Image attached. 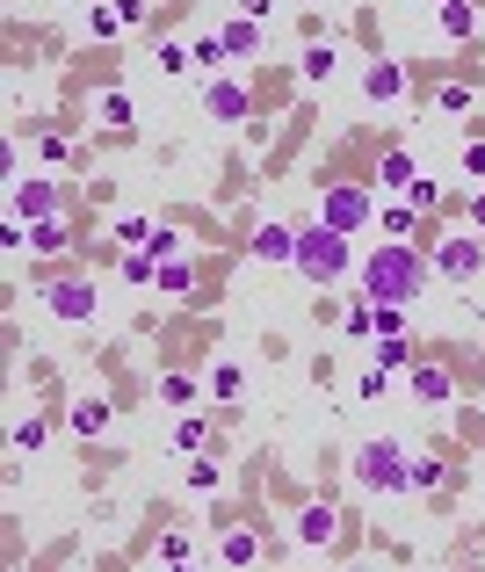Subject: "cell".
I'll list each match as a JSON object with an SVG mask.
<instances>
[{
    "label": "cell",
    "instance_id": "31",
    "mask_svg": "<svg viewBox=\"0 0 485 572\" xmlns=\"http://www.w3.org/2000/svg\"><path fill=\"white\" fill-rule=\"evenodd\" d=\"M189 51H196V66H203V73H210V66H218V58H232V51H225V37H196Z\"/></svg>",
    "mask_w": 485,
    "mask_h": 572
},
{
    "label": "cell",
    "instance_id": "15",
    "mask_svg": "<svg viewBox=\"0 0 485 572\" xmlns=\"http://www.w3.org/2000/svg\"><path fill=\"white\" fill-rule=\"evenodd\" d=\"M218 558H225V565H261V536H254V529H232L225 544H218Z\"/></svg>",
    "mask_w": 485,
    "mask_h": 572
},
{
    "label": "cell",
    "instance_id": "28",
    "mask_svg": "<svg viewBox=\"0 0 485 572\" xmlns=\"http://www.w3.org/2000/svg\"><path fill=\"white\" fill-rule=\"evenodd\" d=\"M174 442L196 457V449H203V420H196V413H181V420H174Z\"/></svg>",
    "mask_w": 485,
    "mask_h": 572
},
{
    "label": "cell",
    "instance_id": "33",
    "mask_svg": "<svg viewBox=\"0 0 485 572\" xmlns=\"http://www.w3.org/2000/svg\"><path fill=\"white\" fill-rule=\"evenodd\" d=\"M181 66H196V51L189 44H160V73H181Z\"/></svg>",
    "mask_w": 485,
    "mask_h": 572
},
{
    "label": "cell",
    "instance_id": "30",
    "mask_svg": "<svg viewBox=\"0 0 485 572\" xmlns=\"http://www.w3.org/2000/svg\"><path fill=\"white\" fill-rule=\"evenodd\" d=\"M189 558H196L189 536H160V565H189Z\"/></svg>",
    "mask_w": 485,
    "mask_h": 572
},
{
    "label": "cell",
    "instance_id": "27",
    "mask_svg": "<svg viewBox=\"0 0 485 572\" xmlns=\"http://www.w3.org/2000/svg\"><path fill=\"white\" fill-rule=\"evenodd\" d=\"M239 384H247V377H239V363H218V370H210V391H218V399H239Z\"/></svg>",
    "mask_w": 485,
    "mask_h": 572
},
{
    "label": "cell",
    "instance_id": "3",
    "mask_svg": "<svg viewBox=\"0 0 485 572\" xmlns=\"http://www.w3.org/2000/svg\"><path fill=\"white\" fill-rule=\"evenodd\" d=\"M355 486L362 493H406V449L391 442V435H377V442H362L355 449Z\"/></svg>",
    "mask_w": 485,
    "mask_h": 572
},
{
    "label": "cell",
    "instance_id": "11",
    "mask_svg": "<svg viewBox=\"0 0 485 572\" xmlns=\"http://www.w3.org/2000/svg\"><path fill=\"white\" fill-rule=\"evenodd\" d=\"M362 95H370V102H399L406 95V73L399 66H370V73H362Z\"/></svg>",
    "mask_w": 485,
    "mask_h": 572
},
{
    "label": "cell",
    "instance_id": "18",
    "mask_svg": "<svg viewBox=\"0 0 485 572\" xmlns=\"http://www.w3.org/2000/svg\"><path fill=\"white\" fill-rule=\"evenodd\" d=\"M333 66H341V51H333V44H312V51H305V80H312V87H326Z\"/></svg>",
    "mask_w": 485,
    "mask_h": 572
},
{
    "label": "cell",
    "instance_id": "8",
    "mask_svg": "<svg viewBox=\"0 0 485 572\" xmlns=\"http://www.w3.org/2000/svg\"><path fill=\"white\" fill-rule=\"evenodd\" d=\"M8 210H22L29 225H37V218H58V189H51V182H15V203H8Z\"/></svg>",
    "mask_w": 485,
    "mask_h": 572
},
{
    "label": "cell",
    "instance_id": "20",
    "mask_svg": "<svg viewBox=\"0 0 485 572\" xmlns=\"http://www.w3.org/2000/svg\"><path fill=\"white\" fill-rule=\"evenodd\" d=\"M29 247H37V254H58V247H73V239H66V225H58V218H37V225H29Z\"/></svg>",
    "mask_w": 485,
    "mask_h": 572
},
{
    "label": "cell",
    "instance_id": "24",
    "mask_svg": "<svg viewBox=\"0 0 485 572\" xmlns=\"http://www.w3.org/2000/svg\"><path fill=\"white\" fill-rule=\"evenodd\" d=\"M44 435H51V428H44L37 413H29V420H15V449H22V457H37V449H44Z\"/></svg>",
    "mask_w": 485,
    "mask_h": 572
},
{
    "label": "cell",
    "instance_id": "2",
    "mask_svg": "<svg viewBox=\"0 0 485 572\" xmlns=\"http://www.w3.org/2000/svg\"><path fill=\"white\" fill-rule=\"evenodd\" d=\"M297 276H305V283H319V290H333V283H341L348 276V232H333L326 218L319 225H305V232H297Z\"/></svg>",
    "mask_w": 485,
    "mask_h": 572
},
{
    "label": "cell",
    "instance_id": "17",
    "mask_svg": "<svg viewBox=\"0 0 485 572\" xmlns=\"http://www.w3.org/2000/svg\"><path fill=\"white\" fill-rule=\"evenodd\" d=\"M442 486V464L435 457H406V493H435Z\"/></svg>",
    "mask_w": 485,
    "mask_h": 572
},
{
    "label": "cell",
    "instance_id": "12",
    "mask_svg": "<svg viewBox=\"0 0 485 572\" xmlns=\"http://www.w3.org/2000/svg\"><path fill=\"white\" fill-rule=\"evenodd\" d=\"M449 391H457V384H449V370H442V363H420V370H413V399H428V406H442Z\"/></svg>",
    "mask_w": 485,
    "mask_h": 572
},
{
    "label": "cell",
    "instance_id": "26",
    "mask_svg": "<svg viewBox=\"0 0 485 572\" xmlns=\"http://www.w3.org/2000/svg\"><path fill=\"white\" fill-rule=\"evenodd\" d=\"M218 486H225V471L210 464V457H196V464H189V493H218Z\"/></svg>",
    "mask_w": 485,
    "mask_h": 572
},
{
    "label": "cell",
    "instance_id": "34",
    "mask_svg": "<svg viewBox=\"0 0 485 572\" xmlns=\"http://www.w3.org/2000/svg\"><path fill=\"white\" fill-rule=\"evenodd\" d=\"M464 174H471V182H485V138L464 145Z\"/></svg>",
    "mask_w": 485,
    "mask_h": 572
},
{
    "label": "cell",
    "instance_id": "35",
    "mask_svg": "<svg viewBox=\"0 0 485 572\" xmlns=\"http://www.w3.org/2000/svg\"><path fill=\"white\" fill-rule=\"evenodd\" d=\"M116 15H124V22H145V0H116Z\"/></svg>",
    "mask_w": 485,
    "mask_h": 572
},
{
    "label": "cell",
    "instance_id": "16",
    "mask_svg": "<svg viewBox=\"0 0 485 572\" xmlns=\"http://www.w3.org/2000/svg\"><path fill=\"white\" fill-rule=\"evenodd\" d=\"M471 29H478V15H471V0H442V37H449V44H464Z\"/></svg>",
    "mask_w": 485,
    "mask_h": 572
},
{
    "label": "cell",
    "instance_id": "6",
    "mask_svg": "<svg viewBox=\"0 0 485 572\" xmlns=\"http://www.w3.org/2000/svg\"><path fill=\"white\" fill-rule=\"evenodd\" d=\"M435 268H442L449 283L478 276V268H485V239H442V247H435Z\"/></svg>",
    "mask_w": 485,
    "mask_h": 572
},
{
    "label": "cell",
    "instance_id": "5",
    "mask_svg": "<svg viewBox=\"0 0 485 572\" xmlns=\"http://www.w3.org/2000/svg\"><path fill=\"white\" fill-rule=\"evenodd\" d=\"M44 305H51L58 319H66V326H80V319H95V305H102V297H95V283H87V276H58V283L44 290Z\"/></svg>",
    "mask_w": 485,
    "mask_h": 572
},
{
    "label": "cell",
    "instance_id": "13",
    "mask_svg": "<svg viewBox=\"0 0 485 572\" xmlns=\"http://www.w3.org/2000/svg\"><path fill=\"white\" fill-rule=\"evenodd\" d=\"M326 536H333V507L319 500V507H305V515H297V544H312V551H319Z\"/></svg>",
    "mask_w": 485,
    "mask_h": 572
},
{
    "label": "cell",
    "instance_id": "23",
    "mask_svg": "<svg viewBox=\"0 0 485 572\" xmlns=\"http://www.w3.org/2000/svg\"><path fill=\"white\" fill-rule=\"evenodd\" d=\"M254 44H261V22H232L225 29V51L232 58H254Z\"/></svg>",
    "mask_w": 485,
    "mask_h": 572
},
{
    "label": "cell",
    "instance_id": "14",
    "mask_svg": "<svg viewBox=\"0 0 485 572\" xmlns=\"http://www.w3.org/2000/svg\"><path fill=\"white\" fill-rule=\"evenodd\" d=\"M102 428H109V399H80V406H73V435L95 442Z\"/></svg>",
    "mask_w": 485,
    "mask_h": 572
},
{
    "label": "cell",
    "instance_id": "22",
    "mask_svg": "<svg viewBox=\"0 0 485 572\" xmlns=\"http://www.w3.org/2000/svg\"><path fill=\"white\" fill-rule=\"evenodd\" d=\"M341 326H348L355 341H370V334H377V305H370V297H362V305H348V312H341Z\"/></svg>",
    "mask_w": 485,
    "mask_h": 572
},
{
    "label": "cell",
    "instance_id": "29",
    "mask_svg": "<svg viewBox=\"0 0 485 572\" xmlns=\"http://www.w3.org/2000/svg\"><path fill=\"white\" fill-rule=\"evenodd\" d=\"M153 232H160V225H145V218H124V225H116V239H124V247H153Z\"/></svg>",
    "mask_w": 485,
    "mask_h": 572
},
{
    "label": "cell",
    "instance_id": "10",
    "mask_svg": "<svg viewBox=\"0 0 485 572\" xmlns=\"http://www.w3.org/2000/svg\"><path fill=\"white\" fill-rule=\"evenodd\" d=\"M420 182V174H413V153H406V145H391V153L377 160V189H413Z\"/></svg>",
    "mask_w": 485,
    "mask_h": 572
},
{
    "label": "cell",
    "instance_id": "4",
    "mask_svg": "<svg viewBox=\"0 0 485 572\" xmlns=\"http://www.w3.org/2000/svg\"><path fill=\"white\" fill-rule=\"evenodd\" d=\"M319 218H326L333 232H362V225H370V189H355V182H333V189L319 196Z\"/></svg>",
    "mask_w": 485,
    "mask_h": 572
},
{
    "label": "cell",
    "instance_id": "9",
    "mask_svg": "<svg viewBox=\"0 0 485 572\" xmlns=\"http://www.w3.org/2000/svg\"><path fill=\"white\" fill-rule=\"evenodd\" d=\"M254 254L261 261H297V225H261L254 232Z\"/></svg>",
    "mask_w": 485,
    "mask_h": 572
},
{
    "label": "cell",
    "instance_id": "7",
    "mask_svg": "<svg viewBox=\"0 0 485 572\" xmlns=\"http://www.w3.org/2000/svg\"><path fill=\"white\" fill-rule=\"evenodd\" d=\"M203 109L218 116V124H247L254 102H247V87H239V80H210V87H203Z\"/></svg>",
    "mask_w": 485,
    "mask_h": 572
},
{
    "label": "cell",
    "instance_id": "19",
    "mask_svg": "<svg viewBox=\"0 0 485 572\" xmlns=\"http://www.w3.org/2000/svg\"><path fill=\"white\" fill-rule=\"evenodd\" d=\"M95 116H102L109 131H124V124H131V95H124V87H109V95L95 102Z\"/></svg>",
    "mask_w": 485,
    "mask_h": 572
},
{
    "label": "cell",
    "instance_id": "25",
    "mask_svg": "<svg viewBox=\"0 0 485 572\" xmlns=\"http://www.w3.org/2000/svg\"><path fill=\"white\" fill-rule=\"evenodd\" d=\"M116 29H131L124 15H116V0H109V8H95V15H87V37H102V44H109Z\"/></svg>",
    "mask_w": 485,
    "mask_h": 572
},
{
    "label": "cell",
    "instance_id": "37",
    "mask_svg": "<svg viewBox=\"0 0 485 572\" xmlns=\"http://www.w3.org/2000/svg\"><path fill=\"white\" fill-rule=\"evenodd\" d=\"M471 225H478V232H485V189H478V196H471Z\"/></svg>",
    "mask_w": 485,
    "mask_h": 572
},
{
    "label": "cell",
    "instance_id": "32",
    "mask_svg": "<svg viewBox=\"0 0 485 572\" xmlns=\"http://www.w3.org/2000/svg\"><path fill=\"white\" fill-rule=\"evenodd\" d=\"M160 399H167V406H189L196 384H189V377H160Z\"/></svg>",
    "mask_w": 485,
    "mask_h": 572
},
{
    "label": "cell",
    "instance_id": "1",
    "mask_svg": "<svg viewBox=\"0 0 485 572\" xmlns=\"http://www.w3.org/2000/svg\"><path fill=\"white\" fill-rule=\"evenodd\" d=\"M420 290H428V261L413 247H399V239H384V247L362 261V297H370V305H413Z\"/></svg>",
    "mask_w": 485,
    "mask_h": 572
},
{
    "label": "cell",
    "instance_id": "21",
    "mask_svg": "<svg viewBox=\"0 0 485 572\" xmlns=\"http://www.w3.org/2000/svg\"><path fill=\"white\" fill-rule=\"evenodd\" d=\"M406 363H413L406 334H377V370H406Z\"/></svg>",
    "mask_w": 485,
    "mask_h": 572
},
{
    "label": "cell",
    "instance_id": "36",
    "mask_svg": "<svg viewBox=\"0 0 485 572\" xmlns=\"http://www.w3.org/2000/svg\"><path fill=\"white\" fill-rule=\"evenodd\" d=\"M239 15H247V22H261V15H268V0H239Z\"/></svg>",
    "mask_w": 485,
    "mask_h": 572
}]
</instances>
